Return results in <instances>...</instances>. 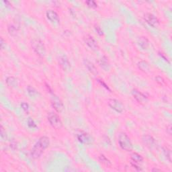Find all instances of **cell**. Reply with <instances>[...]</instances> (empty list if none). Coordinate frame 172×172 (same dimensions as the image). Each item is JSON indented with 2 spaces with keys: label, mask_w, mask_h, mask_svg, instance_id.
Wrapping results in <instances>:
<instances>
[{
  "label": "cell",
  "mask_w": 172,
  "mask_h": 172,
  "mask_svg": "<svg viewBox=\"0 0 172 172\" xmlns=\"http://www.w3.org/2000/svg\"><path fill=\"white\" fill-rule=\"evenodd\" d=\"M1 49L3 50L5 47V41H4V40L3 39V38H1Z\"/></svg>",
  "instance_id": "obj_31"
},
{
  "label": "cell",
  "mask_w": 172,
  "mask_h": 172,
  "mask_svg": "<svg viewBox=\"0 0 172 172\" xmlns=\"http://www.w3.org/2000/svg\"><path fill=\"white\" fill-rule=\"evenodd\" d=\"M31 46L33 50L40 58H44L46 54V47L44 43L39 39H34L32 40Z\"/></svg>",
  "instance_id": "obj_2"
},
{
  "label": "cell",
  "mask_w": 172,
  "mask_h": 172,
  "mask_svg": "<svg viewBox=\"0 0 172 172\" xmlns=\"http://www.w3.org/2000/svg\"><path fill=\"white\" fill-rule=\"evenodd\" d=\"M155 81L161 85H163L165 84V80L163 77H160V76H157V77H155Z\"/></svg>",
  "instance_id": "obj_25"
},
{
  "label": "cell",
  "mask_w": 172,
  "mask_h": 172,
  "mask_svg": "<svg viewBox=\"0 0 172 172\" xmlns=\"http://www.w3.org/2000/svg\"><path fill=\"white\" fill-rule=\"evenodd\" d=\"M167 132L169 134V135H171V125H170L167 126Z\"/></svg>",
  "instance_id": "obj_32"
},
{
  "label": "cell",
  "mask_w": 172,
  "mask_h": 172,
  "mask_svg": "<svg viewBox=\"0 0 172 172\" xmlns=\"http://www.w3.org/2000/svg\"><path fill=\"white\" fill-rule=\"evenodd\" d=\"M161 171V170H159V169H157V168H153V170H152V171Z\"/></svg>",
  "instance_id": "obj_34"
},
{
  "label": "cell",
  "mask_w": 172,
  "mask_h": 172,
  "mask_svg": "<svg viewBox=\"0 0 172 172\" xmlns=\"http://www.w3.org/2000/svg\"><path fill=\"white\" fill-rule=\"evenodd\" d=\"M119 144L120 147L125 151L132 150V144L129 136L125 132H120L119 135Z\"/></svg>",
  "instance_id": "obj_3"
},
{
  "label": "cell",
  "mask_w": 172,
  "mask_h": 172,
  "mask_svg": "<svg viewBox=\"0 0 172 172\" xmlns=\"http://www.w3.org/2000/svg\"><path fill=\"white\" fill-rule=\"evenodd\" d=\"M48 120L50 126L56 130H60L63 127V122L58 114L54 112H50L47 116Z\"/></svg>",
  "instance_id": "obj_4"
},
{
  "label": "cell",
  "mask_w": 172,
  "mask_h": 172,
  "mask_svg": "<svg viewBox=\"0 0 172 172\" xmlns=\"http://www.w3.org/2000/svg\"><path fill=\"white\" fill-rule=\"evenodd\" d=\"M6 84L9 87L12 88H16L18 86V81L17 79L15 78L14 77H8L6 79Z\"/></svg>",
  "instance_id": "obj_20"
},
{
  "label": "cell",
  "mask_w": 172,
  "mask_h": 172,
  "mask_svg": "<svg viewBox=\"0 0 172 172\" xmlns=\"http://www.w3.org/2000/svg\"><path fill=\"white\" fill-rule=\"evenodd\" d=\"M143 157L137 153H132L130 155V164H131L132 167L135 168L137 171L142 170L141 164L143 163Z\"/></svg>",
  "instance_id": "obj_5"
},
{
  "label": "cell",
  "mask_w": 172,
  "mask_h": 172,
  "mask_svg": "<svg viewBox=\"0 0 172 172\" xmlns=\"http://www.w3.org/2000/svg\"><path fill=\"white\" fill-rule=\"evenodd\" d=\"M8 30L9 34L12 35V36H14V35L16 34V33H18V31L19 30V26H18V25L15 24H10L8 26Z\"/></svg>",
  "instance_id": "obj_21"
},
{
  "label": "cell",
  "mask_w": 172,
  "mask_h": 172,
  "mask_svg": "<svg viewBox=\"0 0 172 172\" xmlns=\"http://www.w3.org/2000/svg\"><path fill=\"white\" fill-rule=\"evenodd\" d=\"M84 64L88 70L90 71L92 74L94 75H97L98 74V71L97 68L95 67V66L92 63L90 60L88 59H84Z\"/></svg>",
  "instance_id": "obj_15"
},
{
  "label": "cell",
  "mask_w": 172,
  "mask_h": 172,
  "mask_svg": "<svg viewBox=\"0 0 172 172\" xmlns=\"http://www.w3.org/2000/svg\"><path fill=\"white\" fill-rule=\"evenodd\" d=\"M4 4H5V5H6V6L12 5L10 4V3H9V2H8V1H4Z\"/></svg>",
  "instance_id": "obj_33"
},
{
  "label": "cell",
  "mask_w": 172,
  "mask_h": 172,
  "mask_svg": "<svg viewBox=\"0 0 172 172\" xmlns=\"http://www.w3.org/2000/svg\"><path fill=\"white\" fill-rule=\"evenodd\" d=\"M46 15L48 20H49L53 23H59L60 19L58 14L52 9H49L46 12Z\"/></svg>",
  "instance_id": "obj_14"
},
{
  "label": "cell",
  "mask_w": 172,
  "mask_h": 172,
  "mask_svg": "<svg viewBox=\"0 0 172 172\" xmlns=\"http://www.w3.org/2000/svg\"><path fill=\"white\" fill-rule=\"evenodd\" d=\"M98 82L100 83V84L101 85H104V87L106 89V90H109V91H110V88H109V87H108V86L105 84V83L102 81V80H100V79H98Z\"/></svg>",
  "instance_id": "obj_30"
},
{
  "label": "cell",
  "mask_w": 172,
  "mask_h": 172,
  "mask_svg": "<svg viewBox=\"0 0 172 172\" xmlns=\"http://www.w3.org/2000/svg\"><path fill=\"white\" fill-rule=\"evenodd\" d=\"M28 125L30 127V128H33V129L36 128V125L35 124L34 121L31 118H30V119L28 120Z\"/></svg>",
  "instance_id": "obj_26"
},
{
  "label": "cell",
  "mask_w": 172,
  "mask_h": 172,
  "mask_svg": "<svg viewBox=\"0 0 172 172\" xmlns=\"http://www.w3.org/2000/svg\"><path fill=\"white\" fill-rule=\"evenodd\" d=\"M95 31L97 32V33L100 35V36H103V35H104L103 30L101 29V28L100 26H95Z\"/></svg>",
  "instance_id": "obj_29"
},
{
  "label": "cell",
  "mask_w": 172,
  "mask_h": 172,
  "mask_svg": "<svg viewBox=\"0 0 172 172\" xmlns=\"http://www.w3.org/2000/svg\"><path fill=\"white\" fill-rule=\"evenodd\" d=\"M144 20L149 26L152 27H156L159 25V20L155 15L151 13H146L144 15Z\"/></svg>",
  "instance_id": "obj_11"
},
{
  "label": "cell",
  "mask_w": 172,
  "mask_h": 172,
  "mask_svg": "<svg viewBox=\"0 0 172 172\" xmlns=\"http://www.w3.org/2000/svg\"><path fill=\"white\" fill-rule=\"evenodd\" d=\"M84 40L86 44L91 50H95V51H97V50H99L100 46L98 45V42L94 39V37H92L90 35H86L84 37Z\"/></svg>",
  "instance_id": "obj_10"
},
{
  "label": "cell",
  "mask_w": 172,
  "mask_h": 172,
  "mask_svg": "<svg viewBox=\"0 0 172 172\" xmlns=\"http://www.w3.org/2000/svg\"><path fill=\"white\" fill-rule=\"evenodd\" d=\"M138 43H139V45L141 46V49L143 50L147 49L149 46V41L145 36L140 37L139 39Z\"/></svg>",
  "instance_id": "obj_18"
},
{
  "label": "cell",
  "mask_w": 172,
  "mask_h": 172,
  "mask_svg": "<svg viewBox=\"0 0 172 172\" xmlns=\"http://www.w3.org/2000/svg\"><path fill=\"white\" fill-rule=\"evenodd\" d=\"M131 94L134 98H135L139 103L143 104L147 102L148 98L146 97L144 94H143L142 92L139 91L138 90H136V89H133V90L131 91Z\"/></svg>",
  "instance_id": "obj_9"
},
{
  "label": "cell",
  "mask_w": 172,
  "mask_h": 172,
  "mask_svg": "<svg viewBox=\"0 0 172 172\" xmlns=\"http://www.w3.org/2000/svg\"><path fill=\"white\" fill-rule=\"evenodd\" d=\"M142 142L146 147L149 149L152 148L155 144V139L149 135H144L142 136Z\"/></svg>",
  "instance_id": "obj_13"
},
{
  "label": "cell",
  "mask_w": 172,
  "mask_h": 172,
  "mask_svg": "<svg viewBox=\"0 0 172 172\" xmlns=\"http://www.w3.org/2000/svg\"><path fill=\"white\" fill-rule=\"evenodd\" d=\"M137 66L141 71L145 73H147L150 71V67H149V63L146 61H145V60H141V61L139 62Z\"/></svg>",
  "instance_id": "obj_17"
},
{
  "label": "cell",
  "mask_w": 172,
  "mask_h": 172,
  "mask_svg": "<svg viewBox=\"0 0 172 172\" xmlns=\"http://www.w3.org/2000/svg\"><path fill=\"white\" fill-rule=\"evenodd\" d=\"M99 161L101 164H103L105 166L107 167H110L112 166V163H111V161L108 159L106 156L104 155H101L99 156Z\"/></svg>",
  "instance_id": "obj_19"
},
{
  "label": "cell",
  "mask_w": 172,
  "mask_h": 172,
  "mask_svg": "<svg viewBox=\"0 0 172 172\" xmlns=\"http://www.w3.org/2000/svg\"><path fill=\"white\" fill-rule=\"evenodd\" d=\"M85 4L87 5L88 7L90 8L91 9H95L98 8V4H96V2L94 1H92V0H89V1L85 2Z\"/></svg>",
  "instance_id": "obj_24"
},
{
  "label": "cell",
  "mask_w": 172,
  "mask_h": 172,
  "mask_svg": "<svg viewBox=\"0 0 172 172\" xmlns=\"http://www.w3.org/2000/svg\"><path fill=\"white\" fill-rule=\"evenodd\" d=\"M77 138L78 141L82 144L85 145H90L94 142V138L90 135L85 132L81 131L77 134Z\"/></svg>",
  "instance_id": "obj_6"
},
{
  "label": "cell",
  "mask_w": 172,
  "mask_h": 172,
  "mask_svg": "<svg viewBox=\"0 0 172 172\" xmlns=\"http://www.w3.org/2000/svg\"><path fill=\"white\" fill-rule=\"evenodd\" d=\"M51 104L54 109L59 113L62 112L65 109L64 104L62 102V101L55 95H54L51 98Z\"/></svg>",
  "instance_id": "obj_8"
},
{
  "label": "cell",
  "mask_w": 172,
  "mask_h": 172,
  "mask_svg": "<svg viewBox=\"0 0 172 172\" xmlns=\"http://www.w3.org/2000/svg\"><path fill=\"white\" fill-rule=\"evenodd\" d=\"M163 155L167 160H169V161L171 162V151L167 147H163Z\"/></svg>",
  "instance_id": "obj_23"
},
{
  "label": "cell",
  "mask_w": 172,
  "mask_h": 172,
  "mask_svg": "<svg viewBox=\"0 0 172 172\" xmlns=\"http://www.w3.org/2000/svg\"><path fill=\"white\" fill-rule=\"evenodd\" d=\"M109 106L118 113H122L125 110L122 103L116 99H110L108 101Z\"/></svg>",
  "instance_id": "obj_7"
},
{
  "label": "cell",
  "mask_w": 172,
  "mask_h": 172,
  "mask_svg": "<svg viewBox=\"0 0 172 172\" xmlns=\"http://www.w3.org/2000/svg\"><path fill=\"white\" fill-rule=\"evenodd\" d=\"M98 64L102 68L104 71H109V69L110 68V65L109 61H108V59L106 56H103L102 57H101V59L98 60Z\"/></svg>",
  "instance_id": "obj_16"
},
{
  "label": "cell",
  "mask_w": 172,
  "mask_h": 172,
  "mask_svg": "<svg viewBox=\"0 0 172 172\" xmlns=\"http://www.w3.org/2000/svg\"><path fill=\"white\" fill-rule=\"evenodd\" d=\"M50 145V140L46 136H41L38 141L35 143L31 151V156L34 159L39 158L42 155L43 151L49 147Z\"/></svg>",
  "instance_id": "obj_1"
},
{
  "label": "cell",
  "mask_w": 172,
  "mask_h": 172,
  "mask_svg": "<svg viewBox=\"0 0 172 172\" xmlns=\"http://www.w3.org/2000/svg\"><path fill=\"white\" fill-rule=\"evenodd\" d=\"M1 138L2 140H5L6 139V133L5 130H4V127L2 126H1Z\"/></svg>",
  "instance_id": "obj_28"
},
{
  "label": "cell",
  "mask_w": 172,
  "mask_h": 172,
  "mask_svg": "<svg viewBox=\"0 0 172 172\" xmlns=\"http://www.w3.org/2000/svg\"><path fill=\"white\" fill-rule=\"evenodd\" d=\"M59 64L64 71H69L71 69V63L65 55H62L59 57Z\"/></svg>",
  "instance_id": "obj_12"
},
{
  "label": "cell",
  "mask_w": 172,
  "mask_h": 172,
  "mask_svg": "<svg viewBox=\"0 0 172 172\" xmlns=\"http://www.w3.org/2000/svg\"><path fill=\"white\" fill-rule=\"evenodd\" d=\"M27 91H28V95H29L31 98H34L38 94L37 91L35 90V89L33 87H32V86H30V85L28 86Z\"/></svg>",
  "instance_id": "obj_22"
},
{
  "label": "cell",
  "mask_w": 172,
  "mask_h": 172,
  "mask_svg": "<svg viewBox=\"0 0 172 172\" xmlns=\"http://www.w3.org/2000/svg\"><path fill=\"white\" fill-rule=\"evenodd\" d=\"M20 106L22 108V110H23L24 111H25V112H28V110H29V105H28L26 102H22L20 104Z\"/></svg>",
  "instance_id": "obj_27"
}]
</instances>
